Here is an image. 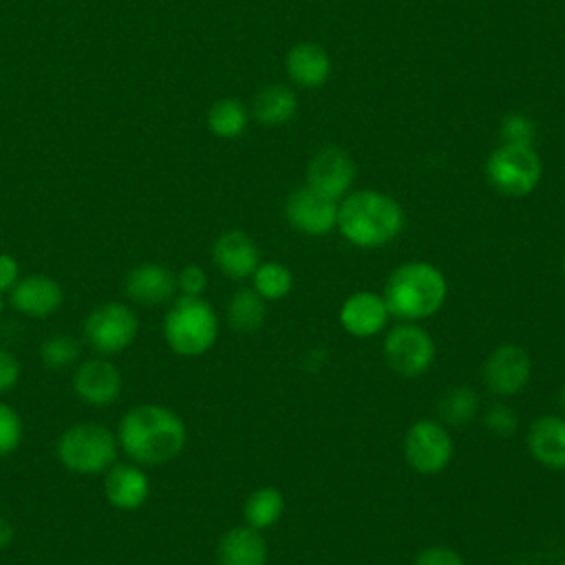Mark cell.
I'll use <instances>...</instances> for the list:
<instances>
[{
    "label": "cell",
    "mask_w": 565,
    "mask_h": 565,
    "mask_svg": "<svg viewBox=\"0 0 565 565\" xmlns=\"http://www.w3.org/2000/svg\"><path fill=\"white\" fill-rule=\"evenodd\" d=\"M183 419L168 406L139 404L130 408L117 428L119 448L141 466H157L174 459L185 446Z\"/></svg>",
    "instance_id": "6da1fadb"
},
{
    "label": "cell",
    "mask_w": 565,
    "mask_h": 565,
    "mask_svg": "<svg viewBox=\"0 0 565 565\" xmlns=\"http://www.w3.org/2000/svg\"><path fill=\"white\" fill-rule=\"evenodd\" d=\"M402 205L384 192L358 190L338 203V230L355 247L375 249L393 243L404 230Z\"/></svg>",
    "instance_id": "7a4b0ae2"
},
{
    "label": "cell",
    "mask_w": 565,
    "mask_h": 565,
    "mask_svg": "<svg viewBox=\"0 0 565 565\" xmlns=\"http://www.w3.org/2000/svg\"><path fill=\"white\" fill-rule=\"evenodd\" d=\"M382 296L393 318H399L402 322H419L444 307L448 280L433 263L408 260L391 271Z\"/></svg>",
    "instance_id": "3957f363"
},
{
    "label": "cell",
    "mask_w": 565,
    "mask_h": 565,
    "mask_svg": "<svg viewBox=\"0 0 565 565\" xmlns=\"http://www.w3.org/2000/svg\"><path fill=\"white\" fill-rule=\"evenodd\" d=\"M218 335V318L201 296H181L168 309L163 320V338L179 355L194 358L212 349Z\"/></svg>",
    "instance_id": "277c9868"
},
{
    "label": "cell",
    "mask_w": 565,
    "mask_h": 565,
    "mask_svg": "<svg viewBox=\"0 0 565 565\" xmlns=\"http://www.w3.org/2000/svg\"><path fill=\"white\" fill-rule=\"evenodd\" d=\"M117 435L99 424H75L57 439V459L77 475L106 472L117 457Z\"/></svg>",
    "instance_id": "5b68a950"
},
{
    "label": "cell",
    "mask_w": 565,
    "mask_h": 565,
    "mask_svg": "<svg viewBox=\"0 0 565 565\" xmlns=\"http://www.w3.org/2000/svg\"><path fill=\"white\" fill-rule=\"evenodd\" d=\"M543 163L532 146L503 143L486 159V179L503 196L523 199L536 190Z\"/></svg>",
    "instance_id": "8992f818"
},
{
    "label": "cell",
    "mask_w": 565,
    "mask_h": 565,
    "mask_svg": "<svg viewBox=\"0 0 565 565\" xmlns=\"http://www.w3.org/2000/svg\"><path fill=\"white\" fill-rule=\"evenodd\" d=\"M384 360L402 377L424 375L435 360L433 335L417 322H399L384 335Z\"/></svg>",
    "instance_id": "52a82bcc"
},
{
    "label": "cell",
    "mask_w": 565,
    "mask_h": 565,
    "mask_svg": "<svg viewBox=\"0 0 565 565\" xmlns=\"http://www.w3.org/2000/svg\"><path fill=\"white\" fill-rule=\"evenodd\" d=\"M139 331V320L132 309L121 302H106L95 307L84 320L86 342L104 353L113 355L132 344Z\"/></svg>",
    "instance_id": "ba28073f"
},
{
    "label": "cell",
    "mask_w": 565,
    "mask_h": 565,
    "mask_svg": "<svg viewBox=\"0 0 565 565\" xmlns=\"http://www.w3.org/2000/svg\"><path fill=\"white\" fill-rule=\"evenodd\" d=\"M452 437L435 419H417L404 437L406 463L417 475H439L452 459Z\"/></svg>",
    "instance_id": "9c48e42d"
},
{
    "label": "cell",
    "mask_w": 565,
    "mask_h": 565,
    "mask_svg": "<svg viewBox=\"0 0 565 565\" xmlns=\"http://www.w3.org/2000/svg\"><path fill=\"white\" fill-rule=\"evenodd\" d=\"M481 377L490 393L499 397H512L527 386L532 377V360L519 344H499L486 358Z\"/></svg>",
    "instance_id": "30bf717a"
},
{
    "label": "cell",
    "mask_w": 565,
    "mask_h": 565,
    "mask_svg": "<svg viewBox=\"0 0 565 565\" xmlns=\"http://www.w3.org/2000/svg\"><path fill=\"white\" fill-rule=\"evenodd\" d=\"M285 218L300 234L324 236L338 225V201L302 185L287 196Z\"/></svg>",
    "instance_id": "8fae6325"
},
{
    "label": "cell",
    "mask_w": 565,
    "mask_h": 565,
    "mask_svg": "<svg viewBox=\"0 0 565 565\" xmlns=\"http://www.w3.org/2000/svg\"><path fill=\"white\" fill-rule=\"evenodd\" d=\"M355 179L351 154L338 146L322 148L307 166V185L327 199H342Z\"/></svg>",
    "instance_id": "7c38bea8"
},
{
    "label": "cell",
    "mask_w": 565,
    "mask_h": 565,
    "mask_svg": "<svg viewBox=\"0 0 565 565\" xmlns=\"http://www.w3.org/2000/svg\"><path fill=\"white\" fill-rule=\"evenodd\" d=\"M391 313L384 296L375 291H353L340 307V327L353 338H373L384 331Z\"/></svg>",
    "instance_id": "4fadbf2b"
},
{
    "label": "cell",
    "mask_w": 565,
    "mask_h": 565,
    "mask_svg": "<svg viewBox=\"0 0 565 565\" xmlns=\"http://www.w3.org/2000/svg\"><path fill=\"white\" fill-rule=\"evenodd\" d=\"M212 258L216 267L234 280L249 278L260 265V252L254 238L241 230L221 234L212 245Z\"/></svg>",
    "instance_id": "5bb4252c"
},
{
    "label": "cell",
    "mask_w": 565,
    "mask_h": 565,
    "mask_svg": "<svg viewBox=\"0 0 565 565\" xmlns=\"http://www.w3.org/2000/svg\"><path fill=\"white\" fill-rule=\"evenodd\" d=\"M73 388L86 404L108 406L121 393V375L115 364L102 358L86 360L73 375Z\"/></svg>",
    "instance_id": "9a60e30c"
},
{
    "label": "cell",
    "mask_w": 565,
    "mask_h": 565,
    "mask_svg": "<svg viewBox=\"0 0 565 565\" xmlns=\"http://www.w3.org/2000/svg\"><path fill=\"white\" fill-rule=\"evenodd\" d=\"M9 294L13 309L29 318H46L55 313L64 300L62 287L53 278L40 274L20 278Z\"/></svg>",
    "instance_id": "2e32d148"
},
{
    "label": "cell",
    "mask_w": 565,
    "mask_h": 565,
    "mask_svg": "<svg viewBox=\"0 0 565 565\" xmlns=\"http://www.w3.org/2000/svg\"><path fill=\"white\" fill-rule=\"evenodd\" d=\"M527 450L541 466L565 470V417L541 415L527 428Z\"/></svg>",
    "instance_id": "e0dca14e"
},
{
    "label": "cell",
    "mask_w": 565,
    "mask_h": 565,
    "mask_svg": "<svg viewBox=\"0 0 565 565\" xmlns=\"http://www.w3.org/2000/svg\"><path fill=\"white\" fill-rule=\"evenodd\" d=\"M124 285H126V294L137 305L152 307V305H161L174 296L177 276L159 263H143L128 271Z\"/></svg>",
    "instance_id": "ac0fdd59"
},
{
    "label": "cell",
    "mask_w": 565,
    "mask_h": 565,
    "mask_svg": "<svg viewBox=\"0 0 565 565\" xmlns=\"http://www.w3.org/2000/svg\"><path fill=\"white\" fill-rule=\"evenodd\" d=\"M148 475L132 463H113L104 477V494L119 510H135L148 499Z\"/></svg>",
    "instance_id": "d6986e66"
},
{
    "label": "cell",
    "mask_w": 565,
    "mask_h": 565,
    "mask_svg": "<svg viewBox=\"0 0 565 565\" xmlns=\"http://www.w3.org/2000/svg\"><path fill=\"white\" fill-rule=\"evenodd\" d=\"M218 565H267V543L260 530L236 525L227 530L216 547Z\"/></svg>",
    "instance_id": "ffe728a7"
},
{
    "label": "cell",
    "mask_w": 565,
    "mask_h": 565,
    "mask_svg": "<svg viewBox=\"0 0 565 565\" xmlns=\"http://www.w3.org/2000/svg\"><path fill=\"white\" fill-rule=\"evenodd\" d=\"M285 71L289 79L302 88H318L329 79V53L313 42H300L287 51Z\"/></svg>",
    "instance_id": "44dd1931"
},
{
    "label": "cell",
    "mask_w": 565,
    "mask_h": 565,
    "mask_svg": "<svg viewBox=\"0 0 565 565\" xmlns=\"http://www.w3.org/2000/svg\"><path fill=\"white\" fill-rule=\"evenodd\" d=\"M298 108V99L294 90L285 84H269L260 88V93L254 97L252 113L256 121L263 126H282L287 124Z\"/></svg>",
    "instance_id": "7402d4cb"
},
{
    "label": "cell",
    "mask_w": 565,
    "mask_h": 565,
    "mask_svg": "<svg viewBox=\"0 0 565 565\" xmlns=\"http://www.w3.org/2000/svg\"><path fill=\"white\" fill-rule=\"evenodd\" d=\"M285 512V497L278 488L274 486H263L256 488L243 505V516L245 523L254 530H267L280 521Z\"/></svg>",
    "instance_id": "603a6c76"
},
{
    "label": "cell",
    "mask_w": 565,
    "mask_h": 565,
    "mask_svg": "<svg viewBox=\"0 0 565 565\" xmlns=\"http://www.w3.org/2000/svg\"><path fill=\"white\" fill-rule=\"evenodd\" d=\"M265 300L254 291V287H243L234 291L227 302V322L238 333H254L263 327Z\"/></svg>",
    "instance_id": "cb8c5ba5"
},
{
    "label": "cell",
    "mask_w": 565,
    "mask_h": 565,
    "mask_svg": "<svg viewBox=\"0 0 565 565\" xmlns=\"http://www.w3.org/2000/svg\"><path fill=\"white\" fill-rule=\"evenodd\" d=\"M252 280H254V291L263 300H282L285 296H289L294 287L291 269L278 260L260 263L252 274Z\"/></svg>",
    "instance_id": "d4e9b609"
},
{
    "label": "cell",
    "mask_w": 565,
    "mask_h": 565,
    "mask_svg": "<svg viewBox=\"0 0 565 565\" xmlns=\"http://www.w3.org/2000/svg\"><path fill=\"white\" fill-rule=\"evenodd\" d=\"M207 126L221 139L238 137L247 126L245 106L238 99H230V97L214 102L207 113Z\"/></svg>",
    "instance_id": "484cf974"
},
{
    "label": "cell",
    "mask_w": 565,
    "mask_h": 565,
    "mask_svg": "<svg viewBox=\"0 0 565 565\" xmlns=\"http://www.w3.org/2000/svg\"><path fill=\"white\" fill-rule=\"evenodd\" d=\"M479 413V395L470 386H452L439 399V415L446 424L461 426L477 417Z\"/></svg>",
    "instance_id": "4316f807"
},
{
    "label": "cell",
    "mask_w": 565,
    "mask_h": 565,
    "mask_svg": "<svg viewBox=\"0 0 565 565\" xmlns=\"http://www.w3.org/2000/svg\"><path fill=\"white\" fill-rule=\"evenodd\" d=\"M40 358L49 369H66L79 358V344L71 335H51L42 342Z\"/></svg>",
    "instance_id": "83f0119b"
},
{
    "label": "cell",
    "mask_w": 565,
    "mask_h": 565,
    "mask_svg": "<svg viewBox=\"0 0 565 565\" xmlns=\"http://www.w3.org/2000/svg\"><path fill=\"white\" fill-rule=\"evenodd\" d=\"M499 132L503 137V143H516V146H532L536 137L534 121L523 113H510L501 119Z\"/></svg>",
    "instance_id": "f1b7e54d"
},
{
    "label": "cell",
    "mask_w": 565,
    "mask_h": 565,
    "mask_svg": "<svg viewBox=\"0 0 565 565\" xmlns=\"http://www.w3.org/2000/svg\"><path fill=\"white\" fill-rule=\"evenodd\" d=\"M22 441V422L20 415L0 402V457L11 455Z\"/></svg>",
    "instance_id": "f546056e"
},
{
    "label": "cell",
    "mask_w": 565,
    "mask_h": 565,
    "mask_svg": "<svg viewBox=\"0 0 565 565\" xmlns=\"http://www.w3.org/2000/svg\"><path fill=\"white\" fill-rule=\"evenodd\" d=\"M483 424L494 437H512L519 430V417H516L514 408H510L508 404H501V402L492 404L486 411Z\"/></svg>",
    "instance_id": "4dcf8cb0"
},
{
    "label": "cell",
    "mask_w": 565,
    "mask_h": 565,
    "mask_svg": "<svg viewBox=\"0 0 565 565\" xmlns=\"http://www.w3.org/2000/svg\"><path fill=\"white\" fill-rule=\"evenodd\" d=\"M177 287L183 296H201L207 287V274L199 265H185L177 276Z\"/></svg>",
    "instance_id": "1f68e13d"
},
{
    "label": "cell",
    "mask_w": 565,
    "mask_h": 565,
    "mask_svg": "<svg viewBox=\"0 0 565 565\" xmlns=\"http://www.w3.org/2000/svg\"><path fill=\"white\" fill-rule=\"evenodd\" d=\"M413 565H466V561L459 552H455L450 547L433 545V547L422 550Z\"/></svg>",
    "instance_id": "d6a6232c"
},
{
    "label": "cell",
    "mask_w": 565,
    "mask_h": 565,
    "mask_svg": "<svg viewBox=\"0 0 565 565\" xmlns=\"http://www.w3.org/2000/svg\"><path fill=\"white\" fill-rule=\"evenodd\" d=\"M20 380V362L18 358L0 347V393L11 391Z\"/></svg>",
    "instance_id": "836d02e7"
},
{
    "label": "cell",
    "mask_w": 565,
    "mask_h": 565,
    "mask_svg": "<svg viewBox=\"0 0 565 565\" xmlns=\"http://www.w3.org/2000/svg\"><path fill=\"white\" fill-rule=\"evenodd\" d=\"M18 280H20L18 260L9 254H0V294L11 291Z\"/></svg>",
    "instance_id": "e575fe53"
},
{
    "label": "cell",
    "mask_w": 565,
    "mask_h": 565,
    "mask_svg": "<svg viewBox=\"0 0 565 565\" xmlns=\"http://www.w3.org/2000/svg\"><path fill=\"white\" fill-rule=\"evenodd\" d=\"M13 541V525L7 516L0 514V550Z\"/></svg>",
    "instance_id": "d590c367"
},
{
    "label": "cell",
    "mask_w": 565,
    "mask_h": 565,
    "mask_svg": "<svg viewBox=\"0 0 565 565\" xmlns=\"http://www.w3.org/2000/svg\"><path fill=\"white\" fill-rule=\"evenodd\" d=\"M558 402H561V408L565 411V384L561 386V393H558Z\"/></svg>",
    "instance_id": "8d00e7d4"
},
{
    "label": "cell",
    "mask_w": 565,
    "mask_h": 565,
    "mask_svg": "<svg viewBox=\"0 0 565 565\" xmlns=\"http://www.w3.org/2000/svg\"><path fill=\"white\" fill-rule=\"evenodd\" d=\"M561 265H563V276H565V252H563V263Z\"/></svg>",
    "instance_id": "74e56055"
},
{
    "label": "cell",
    "mask_w": 565,
    "mask_h": 565,
    "mask_svg": "<svg viewBox=\"0 0 565 565\" xmlns=\"http://www.w3.org/2000/svg\"><path fill=\"white\" fill-rule=\"evenodd\" d=\"M0 318H2V298H0Z\"/></svg>",
    "instance_id": "f35d334b"
}]
</instances>
